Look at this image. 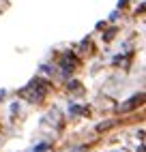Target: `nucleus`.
Here are the masks:
<instances>
[{"instance_id": "nucleus-1", "label": "nucleus", "mask_w": 146, "mask_h": 152, "mask_svg": "<svg viewBox=\"0 0 146 152\" xmlns=\"http://www.w3.org/2000/svg\"><path fill=\"white\" fill-rule=\"evenodd\" d=\"M142 99H144L142 94H138V96H133V99L129 101L127 105H120V111H129V109H133L135 105H140V103H142Z\"/></svg>"}]
</instances>
